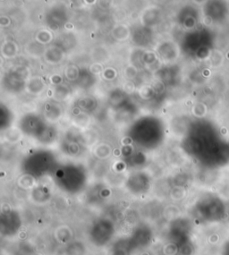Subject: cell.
<instances>
[{"mask_svg": "<svg viewBox=\"0 0 229 255\" xmlns=\"http://www.w3.org/2000/svg\"><path fill=\"white\" fill-rule=\"evenodd\" d=\"M115 235V229L108 220H99L93 224L89 232V238L94 247L103 248L111 244Z\"/></svg>", "mask_w": 229, "mask_h": 255, "instance_id": "1", "label": "cell"}, {"mask_svg": "<svg viewBox=\"0 0 229 255\" xmlns=\"http://www.w3.org/2000/svg\"><path fill=\"white\" fill-rule=\"evenodd\" d=\"M136 253L150 247L153 241V233L148 227H138L128 237Z\"/></svg>", "mask_w": 229, "mask_h": 255, "instance_id": "2", "label": "cell"}, {"mask_svg": "<svg viewBox=\"0 0 229 255\" xmlns=\"http://www.w3.org/2000/svg\"><path fill=\"white\" fill-rule=\"evenodd\" d=\"M22 227V221L15 211H8L2 214L1 234L4 238H11L17 235Z\"/></svg>", "mask_w": 229, "mask_h": 255, "instance_id": "3", "label": "cell"}, {"mask_svg": "<svg viewBox=\"0 0 229 255\" xmlns=\"http://www.w3.org/2000/svg\"><path fill=\"white\" fill-rule=\"evenodd\" d=\"M135 254L136 252L133 249L127 237L119 238L112 244L110 255H134Z\"/></svg>", "mask_w": 229, "mask_h": 255, "instance_id": "4", "label": "cell"}, {"mask_svg": "<svg viewBox=\"0 0 229 255\" xmlns=\"http://www.w3.org/2000/svg\"><path fill=\"white\" fill-rule=\"evenodd\" d=\"M221 255H229V238L221 246Z\"/></svg>", "mask_w": 229, "mask_h": 255, "instance_id": "5", "label": "cell"}, {"mask_svg": "<svg viewBox=\"0 0 229 255\" xmlns=\"http://www.w3.org/2000/svg\"><path fill=\"white\" fill-rule=\"evenodd\" d=\"M167 255V254H164V255Z\"/></svg>", "mask_w": 229, "mask_h": 255, "instance_id": "6", "label": "cell"}]
</instances>
